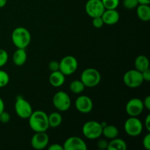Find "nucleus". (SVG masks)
<instances>
[{"instance_id": "8", "label": "nucleus", "mask_w": 150, "mask_h": 150, "mask_svg": "<svg viewBox=\"0 0 150 150\" xmlns=\"http://www.w3.org/2000/svg\"><path fill=\"white\" fill-rule=\"evenodd\" d=\"M15 111L18 117L23 120H28L33 109L30 103L22 96H18L15 103Z\"/></svg>"}, {"instance_id": "18", "label": "nucleus", "mask_w": 150, "mask_h": 150, "mask_svg": "<svg viewBox=\"0 0 150 150\" xmlns=\"http://www.w3.org/2000/svg\"><path fill=\"white\" fill-rule=\"evenodd\" d=\"M136 15L141 21L148 22L150 20L149 4H139L136 7Z\"/></svg>"}, {"instance_id": "37", "label": "nucleus", "mask_w": 150, "mask_h": 150, "mask_svg": "<svg viewBox=\"0 0 150 150\" xmlns=\"http://www.w3.org/2000/svg\"><path fill=\"white\" fill-rule=\"evenodd\" d=\"M4 108H5V105H4V100H2V98H0V114L4 111Z\"/></svg>"}, {"instance_id": "9", "label": "nucleus", "mask_w": 150, "mask_h": 150, "mask_svg": "<svg viewBox=\"0 0 150 150\" xmlns=\"http://www.w3.org/2000/svg\"><path fill=\"white\" fill-rule=\"evenodd\" d=\"M79 63L75 57L65 56L59 62V70L64 76H71L77 70Z\"/></svg>"}, {"instance_id": "17", "label": "nucleus", "mask_w": 150, "mask_h": 150, "mask_svg": "<svg viewBox=\"0 0 150 150\" xmlns=\"http://www.w3.org/2000/svg\"><path fill=\"white\" fill-rule=\"evenodd\" d=\"M13 62L16 66H23L27 60V53L25 48H17L13 54Z\"/></svg>"}, {"instance_id": "19", "label": "nucleus", "mask_w": 150, "mask_h": 150, "mask_svg": "<svg viewBox=\"0 0 150 150\" xmlns=\"http://www.w3.org/2000/svg\"><path fill=\"white\" fill-rule=\"evenodd\" d=\"M135 69L142 73L149 68V61L145 55H139L136 58L134 62Z\"/></svg>"}, {"instance_id": "21", "label": "nucleus", "mask_w": 150, "mask_h": 150, "mask_svg": "<svg viewBox=\"0 0 150 150\" xmlns=\"http://www.w3.org/2000/svg\"><path fill=\"white\" fill-rule=\"evenodd\" d=\"M119 129L117 127L113 125H107L106 126L103 128L102 136H103L105 139L111 140L113 139L118 137L119 136Z\"/></svg>"}, {"instance_id": "4", "label": "nucleus", "mask_w": 150, "mask_h": 150, "mask_svg": "<svg viewBox=\"0 0 150 150\" xmlns=\"http://www.w3.org/2000/svg\"><path fill=\"white\" fill-rule=\"evenodd\" d=\"M85 87L93 88L98 86L101 81V75L97 69L89 67L83 70L81 79Z\"/></svg>"}, {"instance_id": "1", "label": "nucleus", "mask_w": 150, "mask_h": 150, "mask_svg": "<svg viewBox=\"0 0 150 150\" xmlns=\"http://www.w3.org/2000/svg\"><path fill=\"white\" fill-rule=\"evenodd\" d=\"M29 125L31 130L35 133L37 132H46L49 128L48 114L43 111L37 110L32 111L30 117L28 118Z\"/></svg>"}, {"instance_id": "10", "label": "nucleus", "mask_w": 150, "mask_h": 150, "mask_svg": "<svg viewBox=\"0 0 150 150\" xmlns=\"http://www.w3.org/2000/svg\"><path fill=\"white\" fill-rule=\"evenodd\" d=\"M105 10L101 0H88L85 4V11L92 18L100 17Z\"/></svg>"}, {"instance_id": "26", "label": "nucleus", "mask_w": 150, "mask_h": 150, "mask_svg": "<svg viewBox=\"0 0 150 150\" xmlns=\"http://www.w3.org/2000/svg\"><path fill=\"white\" fill-rule=\"evenodd\" d=\"M123 7L127 10H133L139 5L138 0H123Z\"/></svg>"}, {"instance_id": "14", "label": "nucleus", "mask_w": 150, "mask_h": 150, "mask_svg": "<svg viewBox=\"0 0 150 150\" xmlns=\"http://www.w3.org/2000/svg\"><path fill=\"white\" fill-rule=\"evenodd\" d=\"M64 150H86L87 145L83 139L79 136H70L63 144Z\"/></svg>"}, {"instance_id": "30", "label": "nucleus", "mask_w": 150, "mask_h": 150, "mask_svg": "<svg viewBox=\"0 0 150 150\" xmlns=\"http://www.w3.org/2000/svg\"><path fill=\"white\" fill-rule=\"evenodd\" d=\"M48 69L51 72L59 70V62L56 61V60L51 61L48 64Z\"/></svg>"}, {"instance_id": "16", "label": "nucleus", "mask_w": 150, "mask_h": 150, "mask_svg": "<svg viewBox=\"0 0 150 150\" xmlns=\"http://www.w3.org/2000/svg\"><path fill=\"white\" fill-rule=\"evenodd\" d=\"M65 82V76L60 70L51 72L49 76V83L56 88L60 87Z\"/></svg>"}, {"instance_id": "24", "label": "nucleus", "mask_w": 150, "mask_h": 150, "mask_svg": "<svg viewBox=\"0 0 150 150\" xmlns=\"http://www.w3.org/2000/svg\"><path fill=\"white\" fill-rule=\"evenodd\" d=\"M105 10L117 9L120 4V0H101Z\"/></svg>"}, {"instance_id": "35", "label": "nucleus", "mask_w": 150, "mask_h": 150, "mask_svg": "<svg viewBox=\"0 0 150 150\" xmlns=\"http://www.w3.org/2000/svg\"><path fill=\"white\" fill-rule=\"evenodd\" d=\"M144 125V127L146 128V131L150 132V114H147L144 120V124H143Z\"/></svg>"}, {"instance_id": "34", "label": "nucleus", "mask_w": 150, "mask_h": 150, "mask_svg": "<svg viewBox=\"0 0 150 150\" xmlns=\"http://www.w3.org/2000/svg\"><path fill=\"white\" fill-rule=\"evenodd\" d=\"M142 74L144 81H146V82L150 81V68L142 72Z\"/></svg>"}, {"instance_id": "25", "label": "nucleus", "mask_w": 150, "mask_h": 150, "mask_svg": "<svg viewBox=\"0 0 150 150\" xmlns=\"http://www.w3.org/2000/svg\"><path fill=\"white\" fill-rule=\"evenodd\" d=\"M10 82V76L6 71L0 70V88L7 86Z\"/></svg>"}, {"instance_id": "15", "label": "nucleus", "mask_w": 150, "mask_h": 150, "mask_svg": "<svg viewBox=\"0 0 150 150\" xmlns=\"http://www.w3.org/2000/svg\"><path fill=\"white\" fill-rule=\"evenodd\" d=\"M101 18L103 21L104 24L111 26L118 23L120 16L117 9H112V10H105L101 16Z\"/></svg>"}, {"instance_id": "22", "label": "nucleus", "mask_w": 150, "mask_h": 150, "mask_svg": "<svg viewBox=\"0 0 150 150\" xmlns=\"http://www.w3.org/2000/svg\"><path fill=\"white\" fill-rule=\"evenodd\" d=\"M127 148V143L123 139L115 138L108 142V150H126Z\"/></svg>"}, {"instance_id": "39", "label": "nucleus", "mask_w": 150, "mask_h": 150, "mask_svg": "<svg viewBox=\"0 0 150 150\" xmlns=\"http://www.w3.org/2000/svg\"><path fill=\"white\" fill-rule=\"evenodd\" d=\"M7 0H0V8H2L7 4Z\"/></svg>"}, {"instance_id": "11", "label": "nucleus", "mask_w": 150, "mask_h": 150, "mask_svg": "<svg viewBox=\"0 0 150 150\" xmlns=\"http://www.w3.org/2000/svg\"><path fill=\"white\" fill-rule=\"evenodd\" d=\"M144 106L140 98H133L129 100L125 105L126 113L129 117H139L143 113Z\"/></svg>"}, {"instance_id": "23", "label": "nucleus", "mask_w": 150, "mask_h": 150, "mask_svg": "<svg viewBox=\"0 0 150 150\" xmlns=\"http://www.w3.org/2000/svg\"><path fill=\"white\" fill-rule=\"evenodd\" d=\"M70 90L72 93L76 95H80L84 91L85 86L81 80H74L70 83Z\"/></svg>"}, {"instance_id": "31", "label": "nucleus", "mask_w": 150, "mask_h": 150, "mask_svg": "<svg viewBox=\"0 0 150 150\" xmlns=\"http://www.w3.org/2000/svg\"><path fill=\"white\" fill-rule=\"evenodd\" d=\"M142 144L144 149L146 150H150V133L148 132L144 137L143 140H142Z\"/></svg>"}, {"instance_id": "29", "label": "nucleus", "mask_w": 150, "mask_h": 150, "mask_svg": "<svg viewBox=\"0 0 150 150\" xmlns=\"http://www.w3.org/2000/svg\"><path fill=\"white\" fill-rule=\"evenodd\" d=\"M10 115L8 112L4 111L0 114V122L3 124H7L10 122Z\"/></svg>"}, {"instance_id": "32", "label": "nucleus", "mask_w": 150, "mask_h": 150, "mask_svg": "<svg viewBox=\"0 0 150 150\" xmlns=\"http://www.w3.org/2000/svg\"><path fill=\"white\" fill-rule=\"evenodd\" d=\"M108 144V142L104 139H98V142H97V147L99 149H107Z\"/></svg>"}, {"instance_id": "7", "label": "nucleus", "mask_w": 150, "mask_h": 150, "mask_svg": "<svg viewBox=\"0 0 150 150\" xmlns=\"http://www.w3.org/2000/svg\"><path fill=\"white\" fill-rule=\"evenodd\" d=\"M142 74L139 70L133 69L126 72L123 76V82L127 87L136 89L140 87L144 83Z\"/></svg>"}, {"instance_id": "20", "label": "nucleus", "mask_w": 150, "mask_h": 150, "mask_svg": "<svg viewBox=\"0 0 150 150\" xmlns=\"http://www.w3.org/2000/svg\"><path fill=\"white\" fill-rule=\"evenodd\" d=\"M48 120L49 127L51 128H57L62 123V116L59 111H54L48 114Z\"/></svg>"}, {"instance_id": "13", "label": "nucleus", "mask_w": 150, "mask_h": 150, "mask_svg": "<svg viewBox=\"0 0 150 150\" xmlns=\"http://www.w3.org/2000/svg\"><path fill=\"white\" fill-rule=\"evenodd\" d=\"M76 110L81 114H89L93 109V101L87 95H80L75 101Z\"/></svg>"}, {"instance_id": "27", "label": "nucleus", "mask_w": 150, "mask_h": 150, "mask_svg": "<svg viewBox=\"0 0 150 150\" xmlns=\"http://www.w3.org/2000/svg\"><path fill=\"white\" fill-rule=\"evenodd\" d=\"M9 55L7 51L2 48H0V67H2L5 65L8 62Z\"/></svg>"}, {"instance_id": "38", "label": "nucleus", "mask_w": 150, "mask_h": 150, "mask_svg": "<svg viewBox=\"0 0 150 150\" xmlns=\"http://www.w3.org/2000/svg\"><path fill=\"white\" fill-rule=\"evenodd\" d=\"M139 4H149L150 0H138Z\"/></svg>"}, {"instance_id": "33", "label": "nucleus", "mask_w": 150, "mask_h": 150, "mask_svg": "<svg viewBox=\"0 0 150 150\" xmlns=\"http://www.w3.org/2000/svg\"><path fill=\"white\" fill-rule=\"evenodd\" d=\"M47 147H48V150H64L62 145L59 144H52Z\"/></svg>"}, {"instance_id": "5", "label": "nucleus", "mask_w": 150, "mask_h": 150, "mask_svg": "<svg viewBox=\"0 0 150 150\" xmlns=\"http://www.w3.org/2000/svg\"><path fill=\"white\" fill-rule=\"evenodd\" d=\"M144 130V125L137 117H129L124 123V130L130 137L140 136Z\"/></svg>"}, {"instance_id": "3", "label": "nucleus", "mask_w": 150, "mask_h": 150, "mask_svg": "<svg viewBox=\"0 0 150 150\" xmlns=\"http://www.w3.org/2000/svg\"><path fill=\"white\" fill-rule=\"evenodd\" d=\"M103 127L100 122L95 120L86 122L82 127V133L89 140H96L102 136Z\"/></svg>"}, {"instance_id": "6", "label": "nucleus", "mask_w": 150, "mask_h": 150, "mask_svg": "<svg viewBox=\"0 0 150 150\" xmlns=\"http://www.w3.org/2000/svg\"><path fill=\"white\" fill-rule=\"evenodd\" d=\"M52 102L54 108L59 112L68 111L72 103L69 95L64 91H59L54 94Z\"/></svg>"}, {"instance_id": "12", "label": "nucleus", "mask_w": 150, "mask_h": 150, "mask_svg": "<svg viewBox=\"0 0 150 150\" xmlns=\"http://www.w3.org/2000/svg\"><path fill=\"white\" fill-rule=\"evenodd\" d=\"M30 144L33 149H44L49 144V136L46 132H37L32 136Z\"/></svg>"}, {"instance_id": "28", "label": "nucleus", "mask_w": 150, "mask_h": 150, "mask_svg": "<svg viewBox=\"0 0 150 150\" xmlns=\"http://www.w3.org/2000/svg\"><path fill=\"white\" fill-rule=\"evenodd\" d=\"M92 25H93L94 27L96 28V29H100V28H102L103 26L104 23L101 16L100 17L93 18H92Z\"/></svg>"}, {"instance_id": "36", "label": "nucleus", "mask_w": 150, "mask_h": 150, "mask_svg": "<svg viewBox=\"0 0 150 150\" xmlns=\"http://www.w3.org/2000/svg\"><path fill=\"white\" fill-rule=\"evenodd\" d=\"M143 104L144 108H146L147 111H149L150 110V96L149 95H147V96L144 98V100H143Z\"/></svg>"}, {"instance_id": "2", "label": "nucleus", "mask_w": 150, "mask_h": 150, "mask_svg": "<svg viewBox=\"0 0 150 150\" xmlns=\"http://www.w3.org/2000/svg\"><path fill=\"white\" fill-rule=\"evenodd\" d=\"M31 34L26 28L23 26L16 27L11 34V39L13 45L17 48L26 49L31 42Z\"/></svg>"}]
</instances>
